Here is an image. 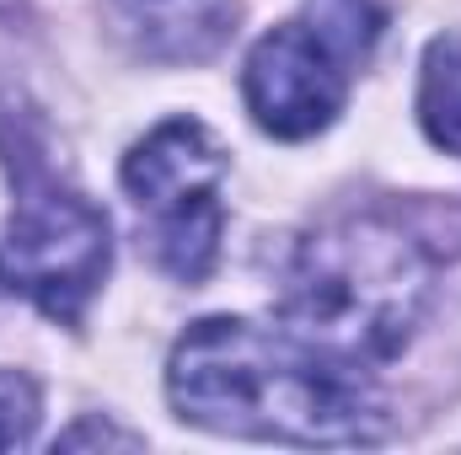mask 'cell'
I'll list each match as a JSON object with an SVG mask.
<instances>
[{
    "label": "cell",
    "instance_id": "6da1fadb",
    "mask_svg": "<svg viewBox=\"0 0 461 455\" xmlns=\"http://www.w3.org/2000/svg\"><path fill=\"white\" fill-rule=\"evenodd\" d=\"M167 397L183 424L241 440L370 445L386 434V413L359 375L247 317L194 322L167 359Z\"/></svg>",
    "mask_w": 461,
    "mask_h": 455
},
{
    "label": "cell",
    "instance_id": "7a4b0ae2",
    "mask_svg": "<svg viewBox=\"0 0 461 455\" xmlns=\"http://www.w3.org/2000/svg\"><path fill=\"white\" fill-rule=\"evenodd\" d=\"M429 252L386 215H344L295 241L279 322L306 353L370 375L392 364L424 322Z\"/></svg>",
    "mask_w": 461,
    "mask_h": 455
},
{
    "label": "cell",
    "instance_id": "3957f363",
    "mask_svg": "<svg viewBox=\"0 0 461 455\" xmlns=\"http://www.w3.org/2000/svg\"><path fill=\"white\" fill-rule=\"evenodd\" d=\"M0 145H5L11 188H16L11 220L0 236L5 295H27L49 322L76 327L113 263L108 215L92 199H81L76 188H65L22 134Z\"/></svg>",
    "mask_w": 461,
    "mask_h": 455
},
{
    "label": "cell",
    "instance_id": "277c9868",
    "mask_svg": "<svg viewBox=\"0 0 461 455\" xmlns=\"http://www.w3.org/2000/svg\"><path fill=\"white\" fill-rule=\"evenodd\" d=\"M123 193L140 215H150V257L161 273L199 284L221 257V183H226V145L199 118H167L123 156Z\"/></svg>",
    "mask_w": 461,
    "mask_h": 455
},
{
    "label": "cell",
    "instance_id": "5b68a950",
    "mask_svg": "<svg viewBox=\"0 0 461 455\" xmlns=\"http://www.w3.org/2000/svg\"><path fill=\"white\" fill-rule=\"evenodd\" d=\"M247 113L274 139H312L344 113L348 65L312 22H285L263 32L241 70Z\"/></svg>",
    "mask_w": 461,
    "mask_h": 455
},
{
    "label": "cell",
    "instance_id": "8992f818",
    "mask_svg": "<svg viewBox=\"0 0 461 455\" xmlns=\"http://www.w3.org/2000/svg\"><path fill=\"white\" fill-rule=\"evenodd\" d=\"M241 0H108L113 38L145 65H204L236 32Z\"/></svg>",
    "mask_w": 461,
    "mask_h": 455
},
{
    "label": "cell",
    "instance_id": "52a82bcc",
    "mask_svg": "<svg viewBox=\"0 0 461 455\" xmlns=\"http://www.w3.org/2000/svg\"><path fill=\"white\" fill-rule=\"evenodd\" d=\"M419 123L435 150L461 156V32H440L419 70Z\"/></svg>",
    "mask_w": 461,
    "mask_h": 455
},
{
    "label": "cell",
    "instance_id": "ba28073f",
    "mask_svg": "<svg viewBox=\"0 0 461 455\" xmlns=\"http://www.w3.org/2000/svg\"><path fill=\"white\" fill-rule=\"evenodd\" d=\"M306 22L333 43L344 65H365L386 27V5L381 0H306Z\"/></svg>",
    "mask_w": 461,
    "mask_h": 455
},
{
    "label": "cell",
    "instance_id": "9c48e42d",
    "mask_svg": "<svg viewBox=\"0 0 461 455\" xmlns=\"http://www.w3.org/2000/svg\"><path fill=\"white\" fill-rule=\"evenodd\" d=\"M43 418V397L22 370H0V451H22L32 445Z\"/></svg>",
    "mask_w": 461,
    "mask_h": 455
},
{
    "label": "cell",
    "instance_id": "30bf717a",
    "mask_svg": "<svg viewBox=\"0 0 461 455\" xmlns=\"http://www.w3.org/2000/svg\"><path fill=\"white\" fill-rule=\"evenodd\" d=\"M81 445H118V451H140V434L113 429V424H103V418H81L70 434H59V451H81Z\"/></svg>",
    "mask_w": 461,
    "mask_h": 455
},
{
    "label": "cell",
    "instance_id": "8fae6325",
    "mask_svg": "<svg viewBox=\"0 0 461 455\" xmlns=\"http://www.w3.org/2000/svg\"><path fill=\"white\" fill-rule=\"evenodd\" d=\"M0 300H5V279H0Z\"/></svg>",
    "mask_w": 461,
    "mask_h": 455
}]
</instances>
